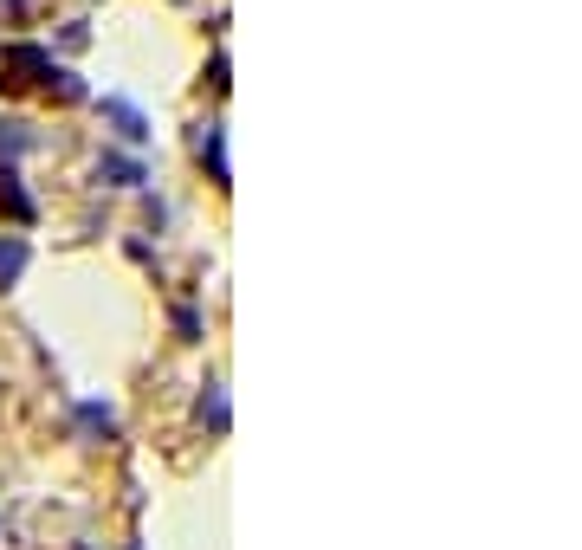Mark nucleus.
I'll list each match as a JSON object with an SVG mask.
<instances>
[{
  "mask_svg": "<svg viewBox=\"0 0 582 550\" xmlns=\"http://www.w3.org/2000/svg\"><path fill=\"white\" fill-rule=\"evenodd\" d=\"M0 208H7L13 220H33V195L20 188V175H13V169H0Z\"/></svg>",
  "mask_w": 582,
  "mask_h": 550,
  "instance_id": "f257e3e1",
  "label": "nucleus"
},
{
  "mask_svg": "<svg viewBox=\"0 0 582 550\" xmlns=\"http://www.w3.org/2000/svg\"><path fill=\"white\" fill-rule=\"evenodd\" d=\"M104 110H110V123H117V130L123 136H130V143H143V110H136V104H123V98H104Z\"/></svg>",
  "mask_w": 582,
  "mask_h": 550,
  "instance_id": "f03ea898",
  "label": "nucleus"
},
{
  "mask_svg": "<svg viewBox=\"0 0 582 550\" xmlns=\"http://www.w3.org/2000/svg\"><path fill=\"white\" fill-rule=\"evenodd\" d=\"M97 182L130 188V182H143V162H130V156H104V162H97Z\"/></svg>",
  "mask_w": 582,
  "mask_h": 550,
  "instance_id": "7ed1b4c3",
  "label": "nucleus"
},
{
  "mask_svg": "<svg viewBox=\"0 0 582 550\" xmlns=\"http://www.w3.org/2000/svg\"><path fill=\"white\" fill-rule=\"evenodd\" d=\"M201 156L214 162V182H227V162H220V123H207V136H201Z\"/></svg>",
  "mask_w": 582,
  "mask_h": 550,
  "instance_id": "20e7f679",
  "label": "nucleus"
},
{
  "mask_svg": "<svg viewBox=\"0 0 582 550\" xmlns=\"http://www.w3.org/2000/svg\"><path fill=\"white\" fill-rule=\"evenodd\" d=\"M20 266H26V246H0V285L20 279Z\"/></svg>",
  "mask_w": 582,
  "mask_h": 550,
  "instance_id": "39448f33",
  "label": "nucleus"
},
{
  "mask_svg": "<svg viewBox=\"0 0 582 550\" xmlns=\"http://www.w3.org/2000/svg\"><path fill=\"white\" fill-rule=\"evenodd\" d=\"M201 421H214V428H227V402H220V389L201 395Z\"/></svg>",
  "mask_w": 582,
  "mask_h": 550,
  "instance_id": "423d86ee",
  "label": "nucleus"
}]
</instances>
